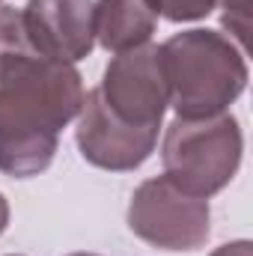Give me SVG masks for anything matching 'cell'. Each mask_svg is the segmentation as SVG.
Instances as JSON below:
<instances>
[{
	"instance_id": "cell-3",
	"label": "cell",
	"mask_w": 253,
	"mask_h": 256,
	"mask_svg": "<svg viewBox=\"0 0 253 256\" xmlns=\"http://www.w3.org/2000/svg\"><path fill=\"white\" fill-rule=\"evenodd\" d=\"M244 152V134L238 120L226 110L206 120L176 116L161 143L164 176L179 191L208 200L220 194L238 173Z\"/></svg>"
},
{
	"instance_id": "cell-11",
	"label": "cell",
	"mask_w": 253,
	"mask_h": 256,
	"mask_svg": "<svg viewBox=\"0 0 253 256\" xmlns=\"http://www.w3.org/2000/svg\"><path fill=\"white\" fill-rule=\"evenodd\" d=\"M208 256H253V244L248 242V238H238V242L220 244L218 250H212Z\"/></svg>"
},
{
	"instance_id": "cell-1",
	"label": "cell",
	"mask_w": 253,
	"mask_h": 256,
	"mask_svg": "<svg viewBox=\"0 0 253 256\" xmlns=\"http://www.w3.org/2000/svg\"><path fill=\"white\" fill-rule=\"evenodd\" d=\"M84 96L80 72L39 54L24 33L21 9L0 6V173L12 179L45 173Z\"/></svg>"
},
{
	"instance_id": "cell-7",
	"label": "cell",
	"mask_w": 253,
	"mask_h": 256,
	"mask_svg": "<svg viewBox=\"0 0 253 256\" xmlns=\"http://www.w3.org/2000/svg\"><path fill=\"white\" fill-rule=\"evenodd\" d=\"M92 6V0H27L21 24L39 54L74 66L96 48Z\"/></svg>"
},
{
	"instance_id": "cell-2",
	"label": "cell",
	"mask_w": 253,
	"mask_h": 256,
	"mask_svg": "<svg viewBox=\"0 0 253 256\" xmlns=\"http://www.w3.org/2000/svg\"><path fill=\"white\" fill-rule=\"evenodd\" d=\"M161 51V66L170 90V108L182 120H206L226 114L248 86L244 51L220 30L173 33Z\"/></svg>"
},
{
	"instance_id": "cell-13",
	"label": "cell",
	"mask_w": 253,
	"mask_h": 256,
	"mask_svg": "<svg viewBox=\"0 0 253 256\" xmlns=\"http://www.w3.org/2000/svg\"><path fill=\"white\" fill-rule=\"evenodd\" d=\"M68 256H98V254H68Z\"/></svg>"
},
{
	"instance_id": "cell-4",
	"label": "cell",
	"mask_w": 253,
	"mask_h": 256,
	"mask_svg": "<svg viewBox=\"0 0 253 256\" xmlns=\"http://www.w3.org/2000/svg\"><path fill=\"white\" fill-rule=\"evenodd\" d=\"M128 230L158 250H196L212 236V208L208 200L179 191L167 176H155L131 194Z\"/></svg>"
},
{
	"instance_id": "cell-6",
	"label": "cell",
	"mask_w": 253,
	"mask_h": 256,
	"mask_svg": "<svg viewBox=\"0 0 253 256\" xmlns=\"http://www.w3.org/2000/svg\"><path fill=\"white\" fill-rule=\"evenodd\" d=\"M78 149L86 164L110 173H131L149 161L158 146V128H137L108 110L98 90L84 96L74 128Z\"/></svg>"
},
{
	"instance_id": "cell-8",
	"label": "cell",
	"mask_w": 253,
	"mask_h": 256,
	"mask_svg": "<svg viewBox=\"0 0 253 256\" xmlns=\"http://www.w3.org/2000/svg\"><path fill=\"white\" fill-rule=\"evenodd\" d=\"M92 27L104 51L122 54L149 45L158 30V12L152 0H98L92 6Z\"/></svg>"
},
{
	"instance_id": "cell-14",
	"label": "cell",
	"mask_w": 253,
	"mask_h": 256,
	"mask_svg": "<svg viewBox=\"0 0 253 256\" xmlns=\"http://www.w3.org/2000/svg\"><path fill=\"white\" fill-rule=\"evenodd\" d=\"M9 256H12V254H9ZM15 256H18V254H15Z\"/></svg>"
},
{
	"instance_id": "cell-12",
	"label": "cell",
	"mask_w": 253,
	"mask_h": 256,
	"mask_svg": "<svg viewBox=\"0 0 253 256\" xmlns=\"http://www.w3.org/2000/svg\"><path fill=\"white\" fill-rule=\"evenodd\" d=\"M6 226H9V202H6V196L0 194V236H3Z\"/></svg>"
},
{
	"instance_id": "cell-5",
	"label": "cell",
	"mask_w": 253,
	"mask_h": 256,
	"mask_svg": "<svg viewBox=\"0 0 253 256\" xmlns=\"http://www.w3.org/2000/svg\"><path fill=\"white\" fill-rule=\"evenodd\" d=\"M96 90L108 104V110L122 122L161 131L164 110L170 108V90L158 45H140L114 54Z\"/></svg>"
},
{
	"instance_id": "cell-10",
	"label": "cell",
	"mask_w": 253,
	"mask_h": 256,
	"mask_svg": "<svg viewBox=\"0 0 253 256\" xmlns=\"http://www.w3.org/2000/svg\"><path fill=\"white\" fill-rule=\"evenodd\" d=\"M218 6L224 9V15H220L224 27L232 33L230 39L244 51L248 33H250V0H218Z\"/></svg>"
},
{
	"instance_id": "cell-9",
	"label": "cell",
	"mask_w": 253,
	"mask_h": 256,
	"mask_svg": "<svg viewBox=\"0 0 253 256\" xmlns=\"http://www.w3.org/2000/svg\"><path fill=\"white\" fill-rule=\"evenodd\" d=\"M155 12L164 15L167 21H200L218 9V0H152Z\"/></svg>"
}]
</instances>
